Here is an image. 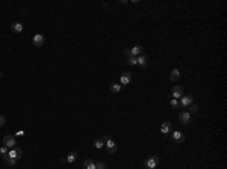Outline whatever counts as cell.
Masks as SVG:
<instances>
[{
  "instance_id": "44dd1931",
  "label": "cell",
  "mask_w": 227,
  "mask_h": 169,
  "mask_svg": "<svg viewBox=\"0 0 227 169\" xmlns=\"http://www.w3.org/2000/svg\"><path fill=\"white\" fill-rule=\"evenodd\" d=\"M188 107H189L188 113H197L198 112V106L197 104H191V106H188Z\"/></svg>"
},
{
  "instance_id": "603a6c76",
  "label": "cell",
  "mask_w": 227,
  "mask_h": 169,
  "mask_svg": "<svg viewBox=\"0 0 227 169\" xmlns=\"http://www.w3.org/2000/svg\"><path fill=\"white\" fill-rule=\"evenodd\" d=\"M8 153H9V148H6L5 145L0 148V156H2V157H3V156H8Z\"/></svg>"
},
{
  "instance_id": "52a82bcc",
  "label": "cell",
  "mask_w": 227,
  "mask_h": 169,
  "mask_svg": "<svg viewBox=\"0 0 227 169\" xmlns=\"http://www.w3.org/2000/svg\"><path fill=\"white\" fill-rule=\"evenodd\" d=\"M105 146L108 148V151H109L111 154H115V153L118 151V145L115 143V141H114V139L106 141V142H105Z\"/></svg>"
},
{
  "instance_id": "30bf717a",
  "label": "cell",
  "mask_w": 227,
  "mask_h": 169,
  "mask_svg": "<svg viewBox=\"0 0 227 169\" xmlns=\"http://www.w3.org/2000/svg\"><path fill=\"white\" fill-rule=\"evenodd\" d=\"M179 119H180V122L182 124H189V121H191V113H188V112H182L180 115H179Z\"/></svg>"
},
{
  "instance_id": "d4e9b609",
  "label": "cell",
  "mask_w": 227,
  "mask_h": 169,
  "mask_svg": "<svg viewBox=\"0 0 227 169\" xmlns=\"http://www.w3.org/2000/svg\"><path fill=\"white\" fill-rule=\"evenodd\" d=\"M170 104H171V107H177V106H179V100H174V98H173V100L170 101Z\"/></svg>"
},
{
  "instance_id": "7c38bea8",
  "label": "cell",
  "mask_w": 227,
  "mask_h": 169,
  "mask_svg": "<svg viewBox=\"0 0 227 169\" xmlns=\"http://www.w3.org/2000/svg\"><path fill=\"white\" fill-rule=\"evenodd\" d=\"M170 130H171V122L170 121H163L162 125H161V133L162 134H168Z\"/></svg>"
},
{
  "instance_id": "7a4b0ae2",
  "label": "cell",
  "mask_w": 227,
  "mask_h": 169,
  "mask_svg": "<svg viewBox=\"0 0 227 169\" xmlns=\"http://www.w3.org/2000/svg\"><path fill=\"white\" fill-rule=\"evenodd\" d=\"M8 156L11 157V158H14V160H20V158L23 157V150H21L20 146H14V148H11V150H9Z\"/></svg>"
},
{
  "instance_id": "7402d4cb",
  "label": "cell",
  "mask_w": 227,
  "mask_h": 169,
  "mask_svg": "<svg viewBox=\"0 0 227 169\" xmlns=\"http://www.w3.org/2000/svg\"><path fill=\"white\" fill-rule=\"evenodd\" d=\"M96 169H108V165L105 162H97L96 163Z\"/></svg>"
},
{
  "instance_id": "d6986e66",
  "label": "cell",
  "mask_w": 227,
  "mask_h": 169,
  "mask_svg": "<svg viewBox=\"0 0 227 169\" xmlns=\"http://www.w3.org/2000/svg\"><path fill=\"white\" fill-rule=\"evenodd\" d=\"M76 158H77V154L73 151V153H70V154L67 156V158H65V160H67L68 163H73V162H76Z\"/></svg>"
},
{
  "instance_id": "8992f818",
  "label": "cell",
  "mask_w": 227,
  "mask_h": 169,
  "mask_svg": "<svg viewBox=\"0 0 227 169\" xmlns=\"http://www.w3.org/2000/svg\"><path fill=\"white\" fill-rule=\"evenodd\" d=\"M32 42H34V45H35V47H44V44H46V38H44V35L36 33V35L34 36Z\"/></svg>"
},
{
  "instance_id": "ffe728a7",
  "label": "cell",
  "mask_w": 227,
  "mask_h": 169,
  "mask_svg": "<svg viewBox=\"0 0 227 169\" xmlns=\"http://www.w3.org/2000/svg\"><path fill=\"white\" fill-rule=\"evenodd\" d=\"M94 146L97 148V150L103 148V146H105V142H103V139H96V141H94Z\"/></svg>"
},
{
  "instance_id": "5b68a950",
  "label": "cell",
  "mask_w": 227,
  "mask_h": 169,
  "mask_svg": "<svg viewBox=\"0 0 227 169\" xmlns=\"http://www.w3.org/2000/svg\"><path fill=\"white\" fill-rule=\"evenodd\" d=\"M3 145L6 146V148H14L15 145H17V141H15V137L12 136V134H8V136H5L3 137Z\"/></svg>"
},
{
  "instance_id": "9a60e30c",
  "label": "cell",
  "mask_w": 227,
  "mask_h": 169,
  "mask_svg": "<svg viewBox=\"0 0 227 169\" xmlns=\"http://www.w3.org/2000/svg\"><path fill=\"white\" fill-rule=\"evenodd\" d=\"M173 139H174V142L182 143V142H185V134L180 133V131H174L173 133Z\"/></svg>"
},
{
  "instance_id": "277c9868",
  "label": "cell",
  "mask_w": 227,
  "mask_h": 169,
  "mask_svg": "<svg viewBox=\"0 0 227 169\" xmlns=\"http://www.w3.org/2000/svg\"><path fill=\"white\" fill-rule=\"evenodd\" d=\"M158 163H159V157H156V156H150L147 160H144V165L148 169H154L158 166Z\"/></svg>"
},
{
  "instance_id": "e0dca14e",
  "label": "cell",
  "mask_w": 227,
  "mask_h": 169,
  "mask_svg": "<svg viewBox=\"0 0 227 169\" xmlns=\"http://www.w3.org/2000/svg\"><path fill=\"white\" fill-rule=\"evenodd\" d=\"M2 158H3V162H5L8 166H15V165H17V160H14V158H11L9 156H3Z\"/></svg>"
},
{
  "instance_id": "ac0fdd59",
  "label": "cell",
  "mask_w": 227,
  "mask_h": 169,
  "mask_svg": "<svg viewBox=\"0 0 227 169\" xmlns=\"http://www.w3.org/2000/svg\"><path fill=\"white\" fill-rule=\"evenodd\" d=\"M84 168L85 169H96V162H92L91 158H88V160L84 162Z\"/></svg>"
},
{
  "instance_id": "83f0119b",
  "label": "cell",
  "mask_w": 227,
  "mask_h": 169,
  "mask_svg": "<svg viewBox=\"0 0 227 169\" xmlns=\"http://www.w3.org/2000/svg\"><path fill=\"white\" fill-rule=\"evenodd\" d=\"M15 136H24V131H23V130H18V131L15 133Z\"/></svg>"
},
{
  "instance_id": "3957f363",
  "label": "cell",
  "mask_w": 227,
  "mask_h": 169,
  "mask_svg": "<svg viewBox=\"0 0 227 169\" xmlns=\"http://www.w3.org/2000/svg\"><path fill=\"white\" fill-rule=\"evenodd\" d=\"M171 97L174 100H180L183 97V88L180 86V84H174L173 89H171Z\"/></svg>"
},
{
  "instance_id": "4316f807",
  "label": "cell",
  "mask_w": 227,
  "mask_h": 169,
  "mask_svg": "<svg viewBox=\"0 0 227 169\" xmlns=\"http://www.w3.org/2000/svg\"><path fill=\"white\" fill-rule=\"evenodd\" d=\"M123 55H124L126 58H130V56H132V53H130V48H126L124 51H123Z\"/></svg>"
},
{
  "instance_id": "cb8c5ba5",
  "label": "cell",
  "mask_w": 227,
  "mask_h": 169,
  "mask_svg": "<svg viewBox=\"0 0 227 169\" xmlns=\"http://www.w3.org/2000/svg\"><path fill=\"white\" fill-rule=\"evenodd\" d=\"M127 63H129V65H136V58L135 56L127 58Z\"/></svg>"
},
{
  "instance_id": "4fadbf2b",
  "label": "cell",
  "mask_w": 227,
  "mask_h": 169,
  "mask_svg": "<svg viewBox=\"0 0 227 169\" xmlns=\"http://www.w3.org/2000/svg\"><path fill=\"white\" fill-rule=\"evenodd\" d=\"M136 63H138L139 67L146 68V67H147V63H148V59H147V56H146V55H141V56H138V58H136Z\"/></svg>"
},
{
  "instance_id": "8fae6325",
  "label": "cell",
  "mask_w": 227,
  "mask_h": 169,
  "mask_svg": "<svg viewBox=\"0 0 227 169\" xmlns=\"http://www.w3.org/2000/svg\"><path fill=\"white\" fill-rule=\"evenodd\" d=\"M23 29H24V26H23L21 23H20V21H15V23H12V24H11V30H12V32H15V33H21Z\"/></svg>"
},
{
  "instance_id": "ba28073f",
  "label": "cell",
  "mask_w": 227,
  "mask_h": 169,
  "mask_svg": "<svg viewBox=\"0 0 227 169\" xmlns=\"http://www.w3.org/2000/svg\"><path fill=\"white\" fill-rule=\"evenodd\" d=\"M192 103H194V97H192V95H185V97H182L180 101H179V104L183 106V107H188V106H191Z\"/></svg>"
},
{
  "instance_id": "484cf974",
  "label": "cell",
  "mask_w": 227,
  "mask_h": 169,
  "mask_svg": "<svg viewBox=\"0 0 227 169\" xmlns=\"http://www.w3.org/2000/svg\"><path fill=\"white\" fill-rule=\"evenodd\" d=\"M5 122H6V116L5 115H0V127L5 125Z\"/></svg>"
},
{
  "instance_id": "2e32d148",
  "label": "cell",
  "mask_w": 227,
  "mask_h": 169,
  "mask_svg": "<svg viewBox=\"0 0 227 169\" xmlns=\"http://www.w3.org/2000/svg\"><path fill=\"white\" fill-rule=\"evenodd\" d=\"M121 84L120 83H112V84H109V91L112 92V94H118L120 91H121Z\"/></svg>"
},
{
  "instance_id": "6da1fadb",
  "label": "cell",
  "mask_w": 227,
  "mask_h": 169,
  "mask_svg": "<svg viewBox=\"0 0 227 169\" xmlns=\"http://www.w3.org/2000/svg\"><path fill=\"white\" fill-rule=\"evenodd\" d=\"M132 80H133L132 72H129V71H123V72L120 74V84H121V86H127V84L132 83Z\"/></svg>"
},
{
  "instance_id": "9c48e42d",
  "label": "cell",
  "mask_w": 227,
  "mask_h": 169,
  "mask_svg": "<svg viewBox=\"0 0 227 169\" xmlns=\"http://www.w3.org/2000/svg\"><path fill=\"white\" fill-rule=\"evenodd\" d=\"M180 77H182V72H180L179 70H173V71L170 72V80H171L173 83H177V82L180 80Z\"/></svg>"
},
{
  "instance_id": "5bb4252c",
  "label": "cell",
  "mask_w": 227,
  "mask_h": 169,
  "mask_svg": "<svg viewBox=\"0 0 227 169\" xmlns=\"http://www.w3.org/2000/svg\"><path fill=\"white\" fill-rule=\"evenodd\" d=\"M142 50H144V47L141 45V44H138V45H135L133 48H130V53H132V56H141L142 55Z\"/></svg>"
}]
</instances>
